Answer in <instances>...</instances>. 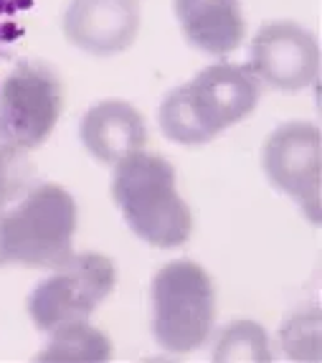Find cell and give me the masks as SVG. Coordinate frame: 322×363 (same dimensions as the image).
<instances>
[{
    "instance_id": "3957f363",
    "label": "cell",
    "mask_w": 322,
    "mask_h": 363,
    "mask_svg": "<svg viewBox=\"0 0 322 363\" xmlns=\"http://www.w3.org/2000/svg\"><path fill=\"white\" fill-rule=\"evenodd\" d=\"M216 290L201 264L178 259L152 279V335L168 353H193L211 338Z\"/></svg>"
},
{
    "instance_id": "7a4b0ae2",
    "label": "cell",
    "mask_w": 322,
    "mask_h": 363,
    "mask_svg": "<svg viewBox=\"0 0 322 363\" xmlns=\"http://www.w3.org/2000/svg\"><path fill=\"white\" fill-rule=\"evenodd\" d=\"M76 201L67 188L41 183L3 213L0 239L8 264L54 269L74 255Z\"/></svg>"
},
{
    "instance_id": "e0dca14e",
    "label": "cell",
    "mask_w": 322,
    "mask_h": 363,
    "mask_svg": "<svg viewBox=\"0 0 322 363\" xmlns=\"http://www.w3.org/2000/svg\"><path fill=\"white\" fill-rule=\"evenodd\" d=\"M3 208H0V226H3ZM3 264H8V259H6V252H3V239H0V267Z\"/></svg>"
},
{
    "instance_id": "7c38bea8",
    "label": "cell",
    "mask_w": 322,
    "mask_h": 363,
    "mask_svg": "<svg viewBox=\"0 0 322 363\" xmlns=\"http://www.w3.org/2000/svg\"><path fill=\"white\" fill-rule=\"evenodd\" d=\"M112 358V340L89 323H71V325L51 330L36 361L46 363H102Z\"/></svg>"
},
{
    "instance_id": "ba28073f",
    "label": "cell",
    "mask_w": 322,
    "mask_h": 363,
    "mask_svg": "<svg viewBox=\"0 0 322 363\" xmlns=\"http://www.w3.org/2000/svg\"><path fill=\"white\" fill-rule=\"evenodd\" d=\"M183 89L211 138L251 115L262 97V82L243 64H211Z\"/></svg>"
},
{
    "instance_id": "8992f818",
    "label": "cell",
    "mask_w": 322,
    "mask_h": 363,
    "mask_svg": "<svg viewBox=\"0 0 322 363\" xmlns=\"http://www.w3.org/2000/svg\"><path fill=\"white\" fill-rule=\"evenodd\" d=\"M262 165L272 186L292 196L310 213L312 224H320L322 186V135L312 122L280 125L264 143Z\"/></svg>"
},
{
    "instance_id": "2e32d148",
    "label": "cell",
    "mask_w": 322,
    "mask_h": 363,
    "mask_svg": "<svg viewBox=\"0 0 322 363\" xmlns=\"http://www.w3.org/2000/svg\"><path fill=\"white\" fill-rule=\"evenodd\" d=\"M23 152L0 143V208L6 206L21 188V170H23Z\"/></svg>"
},
{
    "instance_id": "8fae6325",
    "label": "cell",
    "mask_w": 322,
    "mask_h": 363,
    "mask_svg": "<svg viewBox=\"0 0 322 363\" xmlns=\"http://www.w3.org/2000/svg\"><path fill=\"white\" fill-rule=\"evenodd\" d=\"M185 41L211 56L236 51L246 36L238 0H173Z\"/></svg>"
},
{
    "instance_id": "4fadbf2b",
    "label": "cell",
    "mask_w": 322,
    "mask_h": 363,
    "mask_svg": "<svg viewBox=\"0 0 322 363\" xmlns=\"http://www.w3.org/2000/svg\"><path fill=\"white\" fill-rule=\"evenodd\" d=\"M216 363H269V338L259 323L254 320H234L224 328L213 348Z\"/></svg>"
},
{
    "instance_id": "6da1fadb",
    "label": "cell",
    "mask_w": 322,
    "mask_h": 363,
    "mask_svg": "<svg viewBox=\"0 0 322 363\" xmlns=\"http://www.w3.org/2000/svg\"><path fill=\"white\" fill-rule=\"evenodd\" d=\"M112 199L127 226L158 249L183 247L193 234V213L176 188V170L160 155L137 150L112 176Z\"/></svg>"
},
{
    "instance_id": "9a60e30c",
    "label": "cell",
    "mask_w": 322,
    "mask_h": 363,
    "mask_svg": "<svg viewBox=\"0 0 322 363\" xmlns=\"http://www.w3.org/2000/svg\"><path fill=\"white\" fill-rule=\"evenodd\" d=\"M284 353L294 361H320V310H302L282 328Z\"/></svg>"
},
{
    "instance_id": "5bb4252c",
    "label": "cell",
    "mask_w": 322,
    "mask_h": 363,
    "mask_svg": "<svg viewBox=\"0 0 322 363\" xmlns=\"http://www.w3.org/2000/svg\"><path fill=\"white\" fill-rule=\"evenodd\" d=\"M158 120L165 138L178 143V145H206V143L213 140L206 133V128L201 125L195 109L190 107L183 84L165 94L163 104H160Z\"/></svg>"
},
{
    "instance_id": "30bf717a",
    "label": "cell",
    "mask_w": 322,
    "mask_h": 363,
    "mask_svg": "<svg viewBox=\"0 0 322 363\" xmlns=\"http://www.w3.org/2000/svg\"><path fill=\"white\" fill-rule=\"evenodd\" d=\"M81 145L104 165H117L130 152H137L147 143L145 120L130 102L107 99L99 102L79 122Z\"/></svg>"
},
{
    "instance_id": "52a82bcc",
    "label": "cell",
    "mask_w": 322,
    "mask_h": 363,
    "mask_svg": "<svg viewBox=\"0 0 322 363\" xmlns=\"http://www.w3.org/2000/svg\"><path fill=\"white\" fill-rule=\"evenodd\" d=\"M251 72L259 82L280 91L310 86L320 69L315 36L292 21H274L259 28L251 41Z\"/></svg>"
},
{
    "instance_id": "9c48e42d",
    "label": "cell",
    "mask_w": 322,
    "mask_h": 363,
    "mask_svg": "<svg viewBox=\"0 0 322 363\" xmlns=\"http://www.w3.org/2000/svg\"><path fill=\"white\" fill-rule=\"evenodd\" d=\"M140 33L137 0H71L64 13V36L94 56L127 51Z\"/></svg>"
},
{
    "instance_id": "5b68a950",
    "label": "cell",
    "mask_w": 322,
    "mask_h": 363,
    "mask_svg": "<svg viewBox=\"0 0 322 363\" xmlns=\"http://www.w3.org/2000/svg\"><path fill=\"white\" fill-rule=\"evenodd\" d=\"M64 109V84L43 61H25L0 89V143L18 152L41 147Z\"/></svg>"
},
{
    "instance_id": "277c9868",
    "label": "cell",
    "mask_w": 322,
    "mask_h": 363,
    "mask_svg": "<svg viewBox=\"0 0 322 363\" xmlns=\"http://www.w3.org/2000/svg\"><path fill=\"white\" fill-rule=\"evenodd\" d=\"M117 282L115 262L97 252L71 255L54 274L38 282L28 295V315L43 333L84 323L112 295Z\"/></svg>"
}]
</instances>
